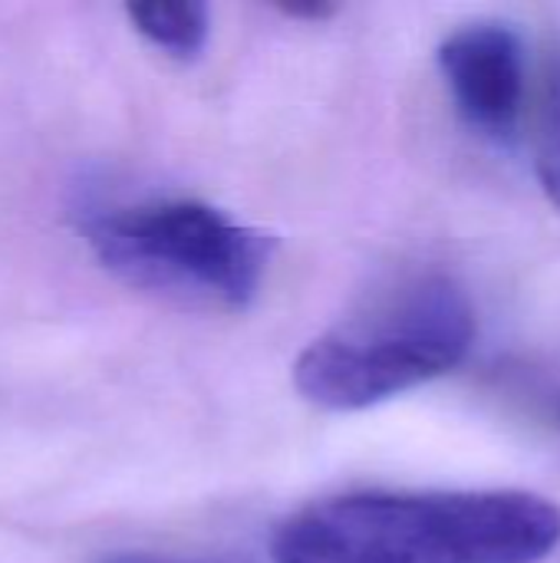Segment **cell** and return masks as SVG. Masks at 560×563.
I'll list each match as a JSON object with an SVG mask.
<instances>
[{"mask_svg": "<svg viewBox=\"0 0 560 563\" xmlns=\"http://www.w3.org/2000/svg\"><path fill=\"white\" fill-rule=\"evenodd\" d=\"M96 563H228V561L178 558V554H155V551H116V554H102Z\"/></svg>", "mask_w": 560, "mask_h": 563, "instance_id": "52a82bcc", "label": "cell"}, {"mask_svg": "<svg viewBox=\"0 0 560 563\" xmlns=\"http://www.w3.org/2000/svg\"><path fill=\"white\" fill-rule=\"evenodd\" d=\"M79 231L122 280L221 310L257 297L274 254L271 234L195 198L86 208Z\"/></svg>", "mask_w": 560, "mask_h": 563, "instance_id": "3957f363", "label": "cell"}, {"mask_svg": "<svg viewBox=\"0 0 560 563\" xmlns=\"http://www.w3.org/2000/svg\"><path fill=\"white\" fill-rule=\"evenodd\" d=\"M560 544V508L525 488L356 492L281 525L274 563H541Z\"/></svg>", "mask_w": 560, "mask_h": 563, "instance_id": "6da1fadb", "label": "cell"}, {"mask_svg": "<svg viewBox=\"0 0 560 563\" xmlns=\"http://www.w3.org/2000/svg\"><path fill=\"white\" fill-rule=\"evenodd\" d=\"M479 333L475 307L449 274H416L320 333L294 363L297 393L330 412H360L452 373Z\"/></svg>", "mask_w": 560, "mask_h": 563, "instance_id": "7a4b0ae2", "label": "cell"}, {"mask_svg": "<svg viewBox=\"0 0 560 563\" xmlns=\"http://www.w3.org/2000/svg\"><path fill=\"white\" fill-rule=\"evenodd\" d=\"M531 145L538 181L560 211V46L548 49L541 66L531 106Z\"/></svg>", "mask_w": 560, "mask_h": 563, "instance_id": "8992f818", "label": "cell"}, {"mask_svg": "<svg viewBox=\"0 0 560 563\" xmlns=\"http://www.w3.org/2000/svg\"><path fill=\"white\" fill-rule=\"evenodd\" d=\"M281 13H287V16H294V20H327V16L337 13V7H330V3H310V7L287 3V7H281Z\"/></svg>", "mask_w": 560, "mask_h": 563, "instance_id": "ba28073f", "label": "cell"}, {"mask_svg": "<svg viewBox=\"0 0 560 563\" xmlns=\"http://www.w3.org/2000/svg\"><path fill=\"white\" fill-rule=\"evenodd\" d=\"M129 23L172 59H195L211 33V13L198 0H145L125 7Z\"/></svg>", "mask_w": 560, "mask_h": 563, "instance_id": "5b68a950", "label": "cell"}, {"mask_svg": "<svg viewBox=\"0 0 560 563\" xmlns=\"http://www.w3.org/2000/svg\"><path fill=\"white\" fill-rule=\"evenodd\" d=\"M439 73L459 115L492 142H512L528 106L521 36L502 20L452 30L439 46Z\"/></svg>", "mask_w": 560, "mask_h": 563, "instance_id": "277c9868", "label": "cell"}]
</instances>
